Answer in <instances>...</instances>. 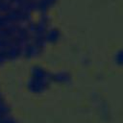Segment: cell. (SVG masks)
Segmentation results:
<instances>
[{"instance_id": "obj_1", "label": "cell", "mask_w": 123, "mask_h": 123, "mask_svg": "<svg viewBox=\"0 0 123 123\" xmlns=\"http://www.w3.org/2000/svg\"><path fill=\"white\" fill-rule=\"evenodd\" d=\"M51 71L40 63H34L29 67L26 78V88L30 93L41 94L46 92L53 85Z\"/></svg>"}, {"instance_id": "obj_2", "label": "cell", "mask_w": 123, "mask_h": 123, "mask_svg": "<svg viewBox=\"0 0 123 123\" xmlns=\"http://www.w3.org/2000/svg\"><path fill=\"white\" fill-rule=\"evenodd\" d=\"M51 79H52L53 85L65 86V85L71 84L73 76L66 69H57V70L51 71Z\"/></svg>"}, {"instance_id": "obj_3", "label": "cell", "mask_w": 123, "mask_h": 123, "mask_svg": "<svg viewBox=\"0 0 123 123\" xmlns=\"http://www.w3.org/2000/svg\"><path fill=\"white\" fill-rule=\"evenodd\" d=\"M62 30L54 25L53 23L49 26V28L47 29L45 35H44V40H45V43L46 45H55L57 43H59L61 40H62Z\"/></svg>"}, {"instance_id": "obj_4", "label": "cell", "mask_w": 123, "mask_h": 123, "mask_svg": "<svg viewBox=\"0 0 123 123\" xmlns=\"http://www.w3.org/2000/svg\"><path fill=\"white\" fill-rule=\"evenodd\" d=\"M59 0H38L36 6V13H50V12L56 7Z\"/></svg>"}]
</instances>
